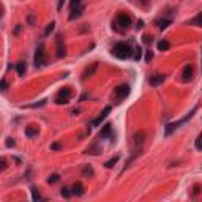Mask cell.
I'll return each mask as SVG.
<instances>
[{"mask_svg": "<svg viewBox=\"0 0 202 202\" xmlns=\"http://www.w3.org/2000/svg\"><path fill=\"white\" fill-rule=\"evenodd\" d=\"M133 48L130 46L128 43H115L114 44V48H112V54L115 55L117 59L120 60H126V59H131L133 57Z\"/></svg>", "mask_w": 202, "mask_h": 202, "instance_id": "cell-1", "label": "cell"}, {"mask_svg": "<svg viewBox=\"0 0 202 202\" xmlns=\"http://www.w3.org/2000/svg\"><path fill=\"white\" fill-rule=\"evenodd\" d=\"M196 111H198V108H196V106H194V108L191 109V111H190V112L185 115L183 119H180L179 122L169 123L168 126H166V130H164V136H171V134H172V133H174V131H175L177 128H180V126L183 125V123H186V122H188V120H190V119H191V117H193V115H194V112H196Z\"/></svg>", "mask_w": 202, "mask_h": 202, "instance_id": "cell-2", "label": "cell"}, {"mask_svg": "<svg viewBox=\"0 0 202 202\" xmlns=\"http://www.w3.org/2000/svg\"><path fill=\"white\" fill-rule=\"evenodd\" d=\"M46 65V57H44V48L40 46L35 52V67L40 68V67H44Z\"/></svg>", "mask_w": 202, "mask_h": 202, "instance_id": "cell-3", "label": "cell"}, {"mask_svg": "<svg viewBox=\"0 0 202 202\" xmlns=\"http://www.w3.org/2000/svg\"><path fill=\"white\" fill-rule=\"evenodd\" d=\"M71 97V90L70 89H63L59 92V97H57V104H68V100Z\"/></svg>", "mask_w": 202, "mask_h": 202, "instance_id": "cell-4", "label": "cell"}, {"mask_svg": "<svg viewBox=\"0 0 202 202\" xmlns=\"http://www.w3.org/2000/svg\"><path fill=\"white\" fill-rule=\"evenodd\" d=\"M114 95L117 100H123L130 95V87L128 85H119V87L114 90Z\"/></svg>", "mask_w": 202, "mask_h": 202, "instance_id": "cell-5", "label": "cell"}, {"mask_svg": "<svg viewBox=\"0 0 202 202\" xmlns=\"http://www.w3.org/2000/svg\"><path fill=\"white\" fill-rule=\"evenodd\" d=\"M109 112H111V106H106L104 111L100 114V117H98V119H95V120H92V122H90V125H92V126H100V125H101V122H103V120L109 115Z\"/></svg>", "mask_w": 202, "mask_h": 202, "instance_id": "cell-6", "label": "cell"}, {"mask_svg": "<svg viewBox=\"0 0 202 202\" xmlns=\"http://www.w3.org/2000/svg\"><path fill=\"white\" fill-rule=\"evenodd\" d=\"M117 24L122 29H128L130 25H131V18L126 16V14H123V13H120L119 16H117Z\"/></svg>", "mask_w": 202, "mask_h": 202, "instance_id": "cell-7", "label": "cell"}, {"mask_svg": "<svg viewBox=\"0 0 202 202\" xmlns=\"http://www.w3.org/2000/svg\"><path fill=\"white\" fill-rule=\"evenodd\" d=\"M191 79H193V67L188 63V65H185L183 71H182V81L183 82H190Z\"/></svg>", "mask_w": 202, "mask_h": 202, "instance_id": "cell-8", "label": "cell"}, {"mask_svg": "<svg viewBox=\"0 0 202 202\" xmlns=\"http://www.w3.org/2000/svg\"><path fill=\"white\" fill-rule=\"evenodd\" d=\"M164 79H166L164 74H155V76H152V78H150L152 87H158V85H161V84L164 82Z\"/></svg>", "mask_w": 202, "mask_h": 202, "instance_id": "cell-9", "label": "cell"}, {"mask_svg": "<svg viewBox=\"0 0 202 202\" xmlns=\"http://www.w3.org/2000/svg\"><path fill=\"white\" fill-rule=\"evenodd\" d=\"M97 70H98V62H93V63L90 65V67H89V68H87V70H85V71H84V76H82V79H87V78H90V76H93Z\"/></svg>", "mask_w": 202, "mask_h": 202, "instance_id": "cell-10", "label": "cell"}, {"mask_svg": "<svg viewBox=\"0 0 202 202\" xmlns=\"http://www.w3.org/2000/svg\"><path fill=\"white\" fill-rule=\"evenodd\" d=\"M82 11H84V8H82V5H79V7H74V8H71V14H70V19L71 21H74V19H78L81 14H82Z\"/></svg>", "mask_w": 202, "mask_h": 202, "instance_id": "cell-11", "label": "cell"}, {"mask_svg": "<svg viewBox=\"0 0 202 202\" xmlns=\"http://www.w3.org/2000/svg\"><path fill=\"white\" fill-rule=\"evenodd\" d=\"M111 133H112V126H111L109 123H106V125L103 126V130L100 131V139L108 138V136H111Z\"/></svg>", "mask_w": 202, "mask_h": 202, "instance_id": "cell-12", "label": "cell"}, {"mask_svg": "<svg viewBox=\"0 0 202 202\" xmlns=\"http://www.w3.org/2000/svg\"><path fill=\"white\" fill-rule=\"evenodd\" d=\"M25 136L27 138H35V136H38V128L35 125H30L25 128Z\"/></svg>", "mask_w": 202, "mask_h": 202, "instance_id": "cell-13", "label": "cell"}, {"mask_svg": "<svg viewBox=\"0 0 202 202\" xmlns=\"http://www.w3.org/2000/svg\"><path fill=\"white\" fill-rule=\"evenodd\" d=\"M171 22H172V19H171V18H166V19H160V21L156 22V25H158L160 30H164V29H168L169 25H171Z\"/></svg>", "mask_w": 202, "mask_h": 202, "instance_id": "cell-14", "label": "cell"}, {"mask_svg": "<svg viewBox=\"0 0 202 202\" xmlns=\"http://www.w3.org/2000/svg\"><path fill=\"white\" fill-rule=\"evenodd\" d=\"M71 191H73V194H76V196H82L84 194V186L81 183H74Z\"/></svg>", "mask_w": 202, "mask_h": 202, "instance_id": "cell-15", "label": "cell"}, {"mask_svg": "<svg viewBox=\"0 0 202 202\" xmlns=\"http://www.w3.org/2000/svg\"><path fill=\"white\" fill-rule=\"evenodd\" d=\"M65 55V46H62V37H59L57 40V57H63Z\"/></svg>", "mask_w": 202, "mask_h": 202, "instance_id": "cell-16", "label": "cell"}, {"mask_svg": "<svg viewBox=\"0 0 202 202\" xmlns=\"http://www.w3.org/2000/svg\"><path fill=\"white\" fill-rule=\"evenodd\" d=\"M25 70H27V67H25V62L16 63V71H18L19 76H24V74H25Z\"/></svg>", "mask_w": 202, "mask_h": 202, "instance_id": "cell-17", "label": "cell"}, {"mask_svg": "<svg viewBox=\"0 0 202 202\" xmlns=\"http://www.w3.org/2000/svg\"><path fill=\"white\" fill-rule=\"evenodd\" d=\"M169 41H166V40H161V41H158V50H168L169 49Z\"/></svg>", "mask_w": 202, "mask_h": 202, "instance_id": "cell-18", "label": "cell"}, {"mask_svg": "<svg viewBox=\"0 0 202 202\" xmlns=\"http://www.w3.org/2000/svg\"><path fill=\"white\" fill-rule=\"evenodd\" d=\"M82 175L84 177H93V169H92V166H85V168L82 169Z\"/></svg>", "mask_w": 202, "mask_h": 202, "instance_id": "cell-19", "label": "cell"}, {"mask_svg": "<svg viewBox=\"0 0 202 202\" xmlns=\"http://www.w3.org/2000/svg\"><path fill=\"white\" fill-rule=\"evenodd\" d=\"M119 158H120V155H115V156H114L112 160H109L108 163H106V168H108V169H111V168H114V164H115V163H117V161H119Z\"/></svg>", "mask_w": 202, "mask_h": 202, "instance_id": "cell-20", "label": "cell"}, {"mask_svg": "<svg viewBox=\"0 0 202 202\" xmlns=\"http://www.w3.org/2000/svg\"><path fill=\"white\" fill-rule=\"evenodd\" d=\"M30 191H32V198H33V201H41V196H40V193L37 191V188H35V186H32V188H30Z\"/></svg>", "mask_w": 202, "mask_h": 202, "instance_id": "cell-21", "label": "cell"}, {"mask_svg": "<svg viewBox=\"0 0 202 202\" xmlns=\"http://www.w3.org/2000/svg\"><path fill=\"white\" fill-rule=\"evenodd\" d=\"M133 57H134V60H141V57H142V48H139V46L136 48Z\"/></svg>", "mask_w": 202, "mask_h": 202, "instance_id": "cell-22", "label": "cell"}, {"mask_svg": "<svg viewBox=\"0 0 202 202\" xmlns=\"http://www.w3.org/2000/svg\"><path fill=\"white\" fill-rule=\"evenodd\" d=\"M71 193H73V191H70L68 188H62V196H63V198H70V196H71Z\"/></svg>", "mask_w": 202, "mask_h": 202, "instance_id": "cell-23", "label": "cell"}, {"mask_svg": "<svg viewBox=\"0 0 202 202\" xmlns=\"http://www.w3.org/2000/svg\"><path fill=\"white\" fill-rule=\"evenodd\" d=\"M196 149H198V150H202V134L199 136L198 139H196Z\"/></svg>", "mask_w": 202, "mask_h": 202, "instance_id": "cell-24", "label": "cell"}, {"mask_svg": "<svg viewBox=\"0 0 202 202\" xmlns=\"http://www.w3.org/2000/svg\"><path fill=\"white\" fill-rule=\"evenodd\" d=\"M54 27H55V24L54 22H50L49 25H48V29H46V32H44V35H46V37H48V35L50 33V32H52V30H54Z\"/></svg>", "mask_w": 202, "mask_h": 202, "instance_id": "cell-25", "label": "cell"}, {"mask_svg": "<svg viewBox=\"0 0 202 202\" xmlns=\"http://www.w3.org/2000/svg\"><path fill=\"white\" fill-rule=\"evenodd\" d=\"M193 24H198V25H202V13L199 14L196 19H193Z\"/></svg>", "mask_w": 202, "mask_h": 202, "instance_id": "cell-26", "label": "cell"}, {"mask_svg": "<svg viewBox=\"0 0 202 202\" xmlns=\"http://www.w3.org/2000/svg\"><path fill=\"white\" fill-rule=\"evenodd\" d=\"M81 2H82V0H71V2H70V7H71V8H74V7H79Z\"/></svg>", "mask_w": 202, "mask_h": 202, "instance_id": "cell-27", "label": "cell"}, {"mask_svg": "<svg viewBox=\"0 0 202 202\" xmlns=\"http://www.w3.org/2000/svg\"><path fill=\"white\" fill-rule=\"evenodd\" d=\"M46 104V101H40V103H35V104H30L27 108H40V106H44Z\"/></svg>", "mask_w": 202, "mask_h": 202, "instance_id": "cell-28", "label": "cell"}, {"mask_svg": "<svg viewBox=\"0 0 202 202\" xmlns=\"http://www.w3.org/2000/svg\"><path fill=\"white\" fill-rule=\"evenodd\" d=\"M57 180H59V175H57V174H54V175L49 177V183H55Z\"/></svg>", "mask_w": 202, "mask_h": 202, "instance_id": "cell-29", "label": "cell"}, {"mask_svg": "<svg viewBox=\"0 0 202 202\" xmlns=\"http://www.w3.org/2000/svg\"><path fill=\"white\" fill-rule=\"evenodd\" d=\"M152 59H153V54H152V50H147V54H145V62H150Z\"/></svg>", "mask_w": 202, "mask_h": 202, "instance_id": "cell-30", "label": "cell"}, {"mask_svg": "<svg viewBox=\"0 0 202 202\" xmlns=\"http://www.w3.org/2000/svg\"><path fill=\"white\" fill-rule=\"evenodd\" d=\"M7 89H8V82H7V79H2V92H7Z\"/></svg>", "mask_w": 202, "mask_h": 202, "instance_id": "cell-31", "label": "cell"}, {"mask_svg": "<svg viewBox=\"0 0 202 202\" xmlns=\"http://www.w3.org/2000/svg\"><path fill=\"white\" fill-rule=\"evenodd\" d=\"M7 147H14V141H13L11 138L7 139Z\"/></svg>", "mask_w": 202, "mask_h": 202, "instance_id": "cell-32", "label": "cell"}, {"mask_svg": "<svg viewBox=\"0 0 202 202\" xmlns=\"http://www.w3.org/2000/svg\"><path fill=\"white\" fill-rule=\"evenodd\" d=\"M59 149H60V144H59V142L50 144V150H59Z\"/></svg>", "mask_w": 202, "mask_h": 202, "instance_id": "cell-33", "label": "cell"}, {"mask_svg": "<svg viewBox=\"0 0 202 202\" xmlns=\"http://www.w3.org/2000/svg\"><path fill=\"white\" fill-rule=\"evenodd\" d=\"M19 32H21V25H16V29H14V35H19Z\"/></svg>", "mask_w": 202, "mask_h": 202, "instance_id": "cell-34", "label": "cell"}, {"mask_svg": "<svg viewBox=\"0 0 202 202\" xmlns=\"http://www.w3.org/2000/svg\"><path fill=\"white\" fill-rule=\"evenodd\" d=\"M62 7H63V0H59V5H57V10H59V11L62 10Z\"/></svg>", "mask_w": 202, "mask_h": 202, "instance_id": "cell-35", "label": "cell"}, {"mask_svg": "<svg viewBox=\"0 0 202 202\" xmlns=\"http://www.w3.org/2000/svg\"><path fill=\"white\" fill-rule=\"evenodd\" d=\"M141 27H144V22H142V21L138 22V29H141Z\"/></svg>", "mask_w": 202, "mask_h": 202, "instance_id": "cell-36", "label": "cell"}, {"mask_svg": "<svg viewBox=\"0 0 202 202\" xmlns=\"http://www.w3.org/2000/svg\"><path fill=\"white\" fill-rule=\"evenodd\" d=\"M85 98H87V93H84V95H82V97H81V100H79V101H84Z\"/></svg>", "mask_w": 202, "mask_h": 202, "instance_id": "cell-37", "label": "cell"}, {"mask_svg": "<svg viewBox=\"0 0 202 202\" xmlns=\"http://www.w3.org/2000/svg\"><path fill=\"white\" fill-rule=\"evenodd\" d=\"M201 62H202V60H201ZM201 71H202V63H201Z\"/></svg>", "mask_w": 202, "mask_h": 202, "instance_id": "cell-38", "label": "cell"}]
</instances>
